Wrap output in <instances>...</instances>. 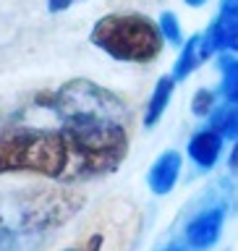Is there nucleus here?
Instances as JSON below:
<instances>
[{"instance_id": "f257e3e1", "label": "nucleus", "mask_w": 238, "mask_h": 251, "mask_svg": "<svg viewBox=\"0 0 238 251\" xmlns=\"http://www.w3.org/2000/svg\"><path fill=\"white\" fill-rule=\"evenodd\" d=\"M37 105L50 110L58 118V126L74 139L86 178L107 176L126 160V110L113 92L86 78H74L60 89L39 94Z\"/></svg>"}, {"instance_id": "f03ea898", "label": "nucleus", "mask_w": 238, "mask_h": 251, "mask_svg": "<svg viewBox=\"0 0 238 251\" xmlns=\"http://www.w3.org/2000/svg\"><path fill=\"white\" fill-rule=\"evenodd\" d=\"M71 188H34L0 196V251H39L81 209Z\"/></svg>"}, {"instance_id": "7ed1b4c3", "label": "nucleus", "mask_w": 238, "mask_h": 251, "mask_svg": "<svg viewBox=\"0 0 238 251\" xmlns=\"http://www.w3.org/2000/svg\"><path fill=\"white\" fill-rule=\"evenodd\" d=\"M5 173H37L60 183L89 180L74 139L60 126H8L0 131V176Z\"/></svg>"}, {"instance_id": "20e7f679", "label": "nucleus", "mask_w": 238, "mask_h": 251, "mask_svg": "<svg viewBox=\"0 0 238 251\" xmlns=\"http://www.w3.org/2000/svg\"><path fill=\"white\" fill-rule=\"evenodd\" d=\"M92 45L115 60L149 63L162 52L160 26L141 13H113L94 24Z\"/></svg>"}, {"instance_id": "39448f33", "label": "nucleus", "mask_w": 238, "mask_h": 251, "mask_svg": "<svg viewBox=\"0 0 238 251\" xmlns=\"http://www.w3.org/2000/svg\"><path fill=\"white\" fill-rule=\"evenodd\" d=\"M225 223V207L223 204H212V207L202 209L199 215H194L186 225V243L196 251H204L210 246H215L220 238Z\"/></svg>"}, {"instance_id": "423d86ee", "label": "nucleus", "mask_w": 238, "mask_h": 251, "mask_svg": "<svg viewBox=\"0 0 238 251\" xmlns=\"http://www.w3.org/2000/svg\"><path fill=\"white\" fill-rule=\"evenodd\" d=\"M220 154H223V136L212 128H204L199 133H194L191 141H188V157H191L202 170L215 168Z\"/></svg>"}, {"instance_id": "0eeeda50", "label": "nucleus", "mask_w": 238, "mask_h": 251, "mask_svg": "<svg viewBox=\"0 0 238 251\" xmlns=\"http://www.w3.org/2000/svg\"><path fill=\"white\" fill-rule=\"evenodd\" d=\"M181 176V154L178 152H165L155 160V165L149 168V188H152L155 194H168L173 186H176V180Z\"/></svg>"}, {"instance_id": "6e6552de", "label": "nucleus", "mask_w": 238, "mask_h": 251, "mask_svg": "<svg viewBox=\"0 0 238 251\" xmlns=\"http://www.w3.org/2000/svg\"><path fill=\"white\" fill-rule=\"evenodd\" d=\"M210 55H212V52L207 50V45H204V37H202V34L188 37L186 42L181 45V55H178L176 66H173V78H176V81H184V78H188L204 60L210 58Z\"/></svg>"}, {"instance_id": "1a4fd4ad", "label": "nucleus", "mask_w": 238, "mask_h": 251, "mask_svg": "<svg viewBox=\"0 0 238 251\" xmlns=\"http://www.w3.org/2000/svg\"><path fill=\"white\" fill-rule=\"evenodd\" d=\"M202 37L212 55L215 52H238V21H233V19L217 16Z\"/></svg>"}, {"instance_id": "9d476101", "label": "nucleus", "mask_w": 238, "mask_h": 251, "mask_svg": "<svg viewBox=\"0 0 238 251\" xmlns=\"http://www.w3.org/2000/svg\"><path fill=\"white\" fill-rule=\"evenodd\" d=\"M173 89H176V78L173 76H160L155 84V92L152 97H149V105H147V113H144V126L147 128H152V126L162 118L165 107H168V102L173 97Z\"/></svg>"}, {"instance_id": "9b49d317", "label": "nucleus", "mask_w": 238, "mask_h": 251, "mask_svg": "<svg viewBox=\"0 0 238 251\" xmlns=\"http://www.w3.org/2000/svg\"><path fill=\"white\" fill-rule=\"evenodd\" d=\"M210 128L217 131L223 139L238 141V102H225V105H217L212 110Z\"/></svg>"}, {"instance_id": "f8f14e48", "label": "nucleus", "mask_w": 238, "mask_h": 251, "mask_svg": "<svg viewBox=\"0 0 238 251\" xmlns=\"http://www.w3.org/2000/svg\"><path fill=\"white\" fill-rule=\"evenodd\" d=\"M217 68L223 74V84H220V94L225 102H238V58L228 52L217 55Z\"/></svg>"}, {"instance_id": "ddd939ff", "label": "nucleus", "mask_w": 238, "mask_h": 251, "mask_svg": "<svg viewBox=\"0 0 238 251\" xmlns=\"http://www.w3.org/2000/svg\"><path fill=\"white\" fill-rule=\"evenodd\" d=\"M157 26H160V34H162L165 42H170V45H176V47L184 45V31H181V24H178V16L176 13H170V11L160 13Z\"/></svg>"}, {"instance_id": "4468645a", "label": "nucleus", "mask_w": 238, "mask_h": 251, "mask_svg": "<svg viewBox=\"0 0 238 251\" xmlns=\"http://www.w3.org/2000/svg\"><path fill=\"white\" fill-rule=\"evenodd\" d=\"M217 107V94L212 89H196V94L191 97V110L194 115H210Z\"/></svg>"}, {"instance_id": "2eb2a0df", "label": "nucleus", "mask_w": 238, "mask_h": 251, "mask_svg": "<svg viewBox=\"0 0 238 251\" xmlns=\"http://www.w3.org/2000/svg\"><path fill=\"white\" fill-rule=\"evenodd\" d=\"M220 16L238 21V0H220Z\"/></svg>"}, {"instance_id": "dca6fc26", "label": "nucleus", "mask_w": 238, "mask_h": 251, "mask_svg": "<svg viewBox=\"0 0 238 251\" xmlns=\"http://www.w3.org/2000/svg\"><path fill=\"white\" fill-rule=\"evenodd\" d=\"M71 3H76V0H47V11H50V13H60V11H66Z\"/></svg>"}, {"instance_id": "f3484780", "label": "nucleus", "mask_w": 238, "mask_h": 251, "mask_svg": "<svg viewBox=\"0 0 238 251\" xmlns=\"http://www.w3.org/2000/svg\"><path fill=\"white\" fill-rule=\"evenodd\" d=\"M84 251H102V235L100 233H94L89 241H86V246H84Z\"/></svg>"}, {"instance_id": "a211bd4d", "label": "nucleus", "mask_w": 238, "mask_h": 251, "mask_svg": "<svg viewBox=\"0 0 238 251\" xmlns=\"http://www.w3.org/2000/svg\"><path fill=\"white\" fill-rule=\"evenodd\" d=\"M231 170H238V141H236L233 154H231Z\"/></svg>"}, {"instance_id": "6ab92c4d", "label": "nucleus", "mask_w": 238, "mask_h": 251, "mask_svg": "<svg viewBox=\"0 0 238 251\" xmlns=\"http://www.w3.org/2000/svg\"><path fill=\"white\" fill-rule=\"evenodd\" d=\"M186 5H191V8H202L204 3H207V0H184Z\"/></svg>"}, {"instance_id": "aec40b11", "label": "nucleus", "mask_w": 238, "mask_h": 251, "mask_svg": "<svg viewBox=\"0 0 238 251\" xmlns=\"http://www.w3.org/2000/svg\"><path fill=\"white\" fill-rule=\"evenodd\" d=\"M66 251H74V249H66Z\"/></svg>"}]
</instances>
